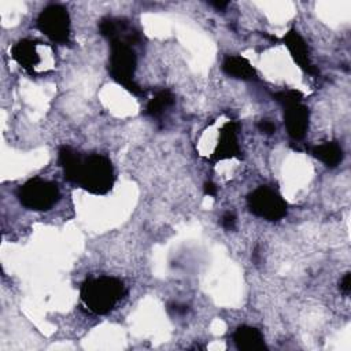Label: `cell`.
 Returning <instances> with one entry per match:
<instances>
[{"mask_svg":"<svg viewBox=\"0 0 351 351\" xmlns=\"http://www.w3.org/2000/svg\"><path fill=\"white\" fill-rule=\"evenodd\" d=\"M58 154L64 180L93 195H106L111 191L115 174L107 156L100 154L82 155L70 145H60Z\"/></svg>","mask_w":351,"mask_h":351,"instance_id":"obj_1","label":"cell"},{"mask_svg":"<svg viewBox=\"0 0 351 351\" xmlns=\"http://www.w3.org/2000/svg\"><path fill=\"white\" fill-rule=\"evenodd\" d=\"M126 295L123 282L112 276L86 278L80 291L84 307L92 314L103 315L115 308Z\"/></svg>","mask_w":351,"mask_h":351,"instance_id":"obj_2","label":"cell"},{"mask_svg":"<svg viewBox=\"0 0 351 351\" xmlns=\"http://www.w3.org/2000/svg\"><path fill=\"white\" fill-rule=\"evenodd\" d=\"M137 69V55L132 45L112 40L110 41V56H108V74L126 90L134 96H144L143 88L134 81V73Z\"/></svg>","mask_w":351,"mask_h":351,"instance_id":"obj_3","label":"cell"},{"mask_svg":"<svg viewBox=\"0 0 351 351\" xmlns=\"http://www.w3.org/2000/svg\"><path fill=\"white\" fill-rule=\"evenodd\" d=\"M16 197L27 210L48 211L59 202L60 191L56 182L34 177L18 188Z\"/></svg>","mask_w":351,"mask_h":351,"instance_id":"obj_4","label":"cell"},{"mask_svg":"<svg viewBox=\"0 0 351 351\" xmlns=\"http://www.w3.org/2000/svg\"><path fill=\"white\" fill-rule=\"evenodd\" d=\"M250 211L266 221H280L287 215L288 206L282 196L267 185H261L247 196Z\"/></svg>","mask_w":351,"mask_h":351,"instance_id":"obj_5","label":"cell"},{"mask_svg":"<svg viewBox=\"0 0 351 351\" xmlns=\"http://www.w3.org/2000/svg\"><path fill=\"white\" fill-rule=\"evenodd\" d=\"M37 29L51 41L66 44L70 40V15L60 4H49L37 16Z\"/></svg>","mask_w":351,"mask_h":351,"instance_id":"obj_6","label":"cell"},{"mask_svg":"<svg viewBox=\"0 0 351 351\" xmlns=\"http://www.w3.org/2000/svg\"><path fill=\"white\" fill-rule=\"evenodd\" d=\"M239 133V123L236 121H228L219 130L218 143L214 152L210 156V163L214 165L219 160L237 158L241 159V149L237 140Z\"/></svg>","mask_w":351,"mask_h":351,"instance_id":"obj_7","label":"cell"},{"mask_svg":"<svg viewBox=\"0 0 351 351\" xmlns=\"http://www.w3.org/2000/svg\"><path fill=\"white\" fill-rule=\"evenodd\" d=\"M99 32L103 37H106L108 41L119 40L129 45H134L140 43L141 34L138 30H136L126 19L123 18H112L106 16L100 19L99 22Z\"/></svg>","mask_w":351,"mask_h":351,"instance_id":"obj_8","label":"cell"},{"mask_svg":"<svg viewBox=\"0 0 351 351\" xmlns=\"http://www.w3.org/2000/svg\"><path fill=\"white\" fill-rule=\"evenodd\" d=\"M284 108V123L289 137L295 141L302 140L308 129V119H310V110L302 101L287 104Z\"/></svg>","mask_w":351,"mask_h":351,"instance_id":"obj_9","label":"cell"},{"mask_svg":"<svg viewBox=\"0 0 351 351\" xmlns=\"http://www.w3.org/2000/svg\"><path fill=\"white\" fill-rule=\"evenodd\" d=\"M282 43L287 47V49L289 51L292 59L295 60V63L307 74L311 75H317L318 70L317 67L313 64L311 59H310V51H308V45L304 41V38L300 36V33L296 29H291L285 33V36L282 37Z\"/></svg>","mask_w":351,"mask_h":351,"instance_id":"obj_10","label":"cell"},{"mask_svg":"<svg viewBox=\"0 0 351 351\" xmlns=\"http://www.w3.org/2000/svg\"><path fill=\"white\" fill-rule=\"evenodd\" d=\"M41 43L37 40L22 38L18 43H15L11 48L12 59L30 74H34L36 69L41 63V58L37 51V47Z\"/></svg>","mask_w":351,"mask_h":351,"instance_id":"obj_11","label":"cell"},{"mask_svg":"<svg viewBox=\"0 0 351 351\" xmlns=\"http://www.w3.org/2000/svg\"><path fill=\"white\" fill-rule=\"evenodd\" d=\"M232 340L240 351H262L267 350L263 335L259 329L250 325H240L232 335Z\"/></svg>","mask_w":351,"mask_h":351,"instance_id":"obj_12","label":"cell"},{"mask_svg":"<svg viewBox=\"0 0 351 351\" xmlns=\"http://www.w3.org/2000/svg\"><path fill=\"white\" fill-rule=\"evenodd\" d=\"M222 71L232 78L243 81H252L258 77L251 63L240 55H226L222 62Z\"/></svg>","mask_w":351,"mask_h":351,"instance_id":"obj_13","label":"cell"},{"mask_svg":"<svg viewBox=\"0 0 351 351\" xmlns=\"http://www.w3.org/2000/svg\"><path fill=\"white\" fill-rule=\"evenodd\" d=\"M314 158L321 160L326 167H336L341 163L344 152L337 141H326L311 148Z\"/></svg>","mask_w":351,"mask_h":351,"instance_id":"obj_14","label":"cell"},{"mask_svg":"<svg viewBox=\"0 0 351 351\" xmlns=\"http://www.w3.org/2000/svg\"><path fill=\"white\" fill-rule=\"evenodd\" d=\"M174 103L176 97L170 89L158 90L154 97L147 103L145 115L151 118H160Z\"/></svg>","mask_w":351,"mask_h":351,"instance_id":"obj_15","label":"cell"},{"mask_svg":"<svg viewBox=\"0 0 351 351\" xmlns=\"http://www.w3.org/2000/svg\"><path fill=\"white\" fill-rule=\"evenodd\" d=\"M274 100L277 103H280L282 107L287 106V104H292V103H299L303 100V95L302 92L296 90V89H285V90H280V92H276L273 95Z\"/></svg>","mask_w":351,"mask_h":351,"instance_id":"obj_16","label":"cell"},{"mask_svg":"<svg viewBox=\"0 0 351 351\" xmlns=\"http://www.w3.org/2000/svg\"><path fill=\"white\" fill-rule=\"evenodd\" d=\"M221 225L226 230H233L236 228V215L233 211H225L221 217Z\"/></svg>","mask_w":351,"mask_h":351,"instance_id":"obj_17","label":"cell"},{"mask_svg":"<svg viewBox=\"0 0 351 351\" xmlns=\"http://www.w3.org/2000/svg\"><path fill=\"white\" fill-rule=\"evenodd\" d=\"M258 129L261 133L270 136L276 132V125L270 119H262L258 122Z\"/></svg>","mask_w":351,"mask_h":351,"instance_id":"obj_18","label":"cell"},{"mask_svg":"<svg viewBox=\"0 0 351 351\" xmlns=\"http://www.w3.org/2000/svg\"><path fill=\"white\" fill-rule=\"evenodd\" d=\"M350 278H351V273L347 271V273L341 277V280H340V282H339V288H340V291H341L344 295H348L350 291H351V281H350Z\"/></svg>","mask_w":351,"mask_h":351,"instance_id":"obj_19","label":"cell"},{"mask_svg":"<svg viewBox=\"0 0 351 351\" xmlns=\"http://www.w3.org/2000/svg\"><path fill=\"white\" fill-rule=\"evenodd\" d=\"M167 308H169V311H173L174 314H180V315L188 313V310H189V307L186 304H180V303H170Z\"/></svg>","mask_w":351,"mask_h":351,"instance_id":"obj_20","label":"cell"},{"mask_svg":"<svg viewBox=\"0 0 351 351\" xmlns=\"http://www.w3.org/2000/svg\"><path fill=\"white\" fill-rule=\"evenodd\" d=\"M203 193L206 195V196H215L217 195V186H215V184L213 182V181H206L204 184H203Z\"/></svg>","mask_w":351,"mask_h":351,"instance_id":"obj_21","label":"cell"},{"mask_svg":"<svg viewBox=\"0 0 351 351\" xmlns=\"http://www.w3.org/2000/svg\"><path fill=\"white\" fill-rule=\"evenodd\" d=\"M208 4H210L211 7H214L215 10H219V11L225 10V8L229 5L228 1H208Z\"/></svg>","mask_w":351,"mask_h":351,"instance_id":"obj_22","label":"cell"}]
</instances>
